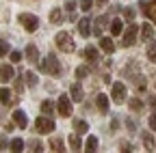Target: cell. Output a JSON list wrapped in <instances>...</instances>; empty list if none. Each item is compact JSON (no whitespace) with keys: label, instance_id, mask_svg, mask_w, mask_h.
I'll list each match as a JSON object with an SVG mask.
<instances>
[{"label":"cell","instance_id":"cell-1","mask_svg":"<svg viewBox=\"0 0 156 153\" xmlns=\"http://www.w3.org/2000/svg\"><path fill=\"white\" fill-rule=\"evenodd\" d=\"M39 69H41L44 73H52V75H58V73H61V65H58V61H56L54 54H48L46 61L39 65Z\"/></svg>","mask_w":156,"mask_h":153},{"label":"cell","instance_id":"cell-2","mask_svg":"<svg viewBox=\"0 0 156 153\" xmlns=\"http://www.w3.org/2000/svg\"><path fill=\"white\" fill-rule=\"evenodd\" d=\"M54 43H56V48L58 50H63V52H74V39H72V35L69 32H58L56 37H54Z\"/></svg>","mask_w":156,"mask_h":153},{"label":"cell","instance_id":"cell-3","mask_svg":"<svg viewBox=\"0 0 156 153\" xmlns=\"http://www.w3.org/2000/svg\"><path fill=\"white\" fill-rule=\"evenodd\" d=\"M20 24H22L28 32H35L39 28V20L35 15H30V13H22V15H20Z\"/></svg>","mask_w":156,"mask_h":153},{"label":"cell","instance_id":"cell-4","mask_svg":"<svg viewBox=\"0 0 156 153\" xmlns=\"http://www.w3.org/2000/svg\"><path fill=\"white\" fill-rule=\"evenodd\" d=\"M136 35H139V26H134V24L130 22V26H128L126 32H124V41H122V45H124V48H130V45L136 41Z\"/></svg>","mask_w":156,"mask_h":153},{"label":"cell","instance_id":"cell-5","mask_svg":"<svg viewBox=\"0 0 156 153\" xmlns=\"http://www.w3.org/2000/svg\"><path fill=\"white\" fill-rule=\"evenodd\" d=\"M35 127H37L39 134H48V131H54V121L50 117H39L35 121Z\"/></svg>","mask_w":156,"mask_h":153},{"label":"cell","instance_id":"cell-6","mask_svg":"<svg viewBox=\"0 0 156 153\" xmlns=\"http://www.w3.org/2000/svg\"><path fill=\"white\" fill-rule=\"evenodd\" d=\"M111 95H113L115 104H124V101H126V86H124L122 82H115L113 88H111Z\"/></svg>","mask_w":156,"mask_h":153},{"label":"cell","instance_id":"cell-7","mask_svg":"<svg viewBox=\"0 0 156 153\" xmlns=\"http://www.w3.org/2000/svg\"><path fill=\"white\" fill-rule=\"evenodd\" d=\"M56 108H58V114L61 117H69L72 114V99L69 97H58V104H56Z\"/></svg>","mask_w":156,"mask_h":153},{"label":"cell","instance_id":"cell-8","mask_svg":"<svg viewBox=\"0 0 156 153\" xmlns=\"http://www.w3.org/2000/svg\"><path fill=\"white\" fill-rule=\"evenodd\" d=\"M13 121H15V125H17L20 129H26V127H28V119H26V114H24L22 110H15V112H13Z\"/></svg>","mask_w":156,"mask_h":153},{"label":"cell","instance_id":"cell-9","mask_svg":"<svg viewBox=\"0 0 156 153\" xmlns=\"http://www.w3.org/2000/svg\"><path fill=\"white\" fill-rule=\"evenodd\" d=\"M139 7L143 9V13H145L147 17H152V20L156 22V2H152V5L147 7V0H139Z\"/></svg>","mask_w":156,"mask_h":153},{"label":"cell","instance_id":"cell-10","mask_svg":"<svg viewBox=\"0 0 156 153\" xmlns=\"http://www.w3.org/2000/svg\"><path fill=\"white\" fill-rule=\"evenodd\" d=\"M89 26H91V22H89V17H83V20L78 22V32H80V37H89V35H91Z\"/></svg>","mask_w":156,"mask_h":153},{"label":"cell","instance_id":"cell-11","mask_svg":"<svg viewBox=\"0 0 156 153\" xmlns=\"http://www.w3.org/2000/svg\"><path fill=\"white\" fill-rule=\"evenodd\" d=\"M26 58L28 63H39V52H37V45H26Z\"/></svg>","mask_w":156,"mask_h":153},{"label":"cell","instance_id":"cell-12","mask_svg":"<svg viewBox=\"0 0 156 153\" xmlns=\"http://www.w3.org/2000/svg\"><path fill=\"white\" fill-rule=\"evenodd\" d=\"M95 106H98V110H100V112H108V97L100 93V95L95 97Z\"/></svg>","mask_w":156,"mask_h":153},{"label":"cell","instance_id":"cell-13","mask_svg":"<svg viewBox=\"0 0 156 153\" xmlns=\"http://www.w3.org/2000/svg\"><path fill=\"white\" fill-rule=\"evenodd\" d=\"M69 99L83 101V88H80V84H72V88H69Z\"/></svg>","mask_w":156,"mask_h":153},{"label":"cell","instance_id":"cell-14","mask_svg":"<svg viewBox=\"0 0 156 153\" xmlns=\"http://www.w3.org/2000/svg\"><path fill=\"white\" fill-rule=\"evenodd\" d=\"M11 78H13V67L11 65H2V67H0V80L9 82Z\"/></svg>","mask_w":156,"mask_h":153},{"label":"cell","instance_id":"cell-15","mask_svg":"<svg viewBox=\"0 0 156 153\" xmlns=\"http://www.w3.org/2000/svg\"><path fill=\"white\" fill-rule=\"evenodd\" d=\"M83 56L87 61H91V63H98V48H93V45H89L85 52H83Z\"/></svg>","mask_w":156,"mask_h":153},{"label":"cell","instance_id":"cell-16","mask_svg":"<svg viewBox=\"0 0 156 153\" xmlns=\"http://www.w3.org/2000/svg\"><path fill=\"white\" fill-rule=\"evenodd\" d=\"M152 37H154V28H152L150 24H143V26H141V39H143V41H150Z\"/></svg>","mask_w":156,"mask_h":153},{"label":"cell","instance_id":"cell-17","mask_svg":"<svg viewBox=\"0 0 156 153\" xmlns=\"http://www.w3.org/2000/svg\"><path fill=\"white\" fill-rule=\"evenodd\" d=\"M100 48L106 52V54H113L115 45H113V39H108V37H102V41H100Z\"/></svg>","mask_w":156,"mask_h":153},{"label":"cell","instance_id":"cell-18","mask_svg":"<svg viewBox=\"0 0 156 153\" xmlns=\"http://www.w3.org/2000/svg\"><path fill=\"white\" fill-rule=\"evenodd\" d=\"M67 142H69L72 151H80V136H78V134H72V136L67 138Z\"/></svg>","mask_w":156,"mask_h":153},{"label":"cell","instance_id":"cell-19","mask_svg":"<svg viewBox=\"0 0 156 153\" xmlns=\"http://www.w3.org/2000/svg\"><path fill=\"white\" fill-rule=\"evenodd\" d=\"M85 151H89V153L98 151V138H95V136H89V138H87V142H85Z\"/></svg>","mask_w":156,"mask_h":153},{"label":"cell","instance_id":"cell-20","mask_svg":"<svg viewBox=\"0 0 156 153\" xmlns=\"http://www.w3.org/2000/svg\"><path fill=\"white\" fill-rule=\"evenodd\" d=\"M50 22H52V24L63 22V11H61V9H52V11H50Z\"/></svg>","mask_w":156,"mask_h":153},{"label":"cell","instance_id":"cell-21","mask_svg":"<svg viewBox=\"0 0 156 153\" xmlns=\"http://www.w3.org/2000/svg\"><path fill=\"white\" fill-rule=\"evenodd\" d=\"M122 30H124V28H122V20H117V17H115V20L111 22V32H113L115 37H119Z\"/></svg>","mask_w":156,"mask_h":153},{"label":"cell","instance_id":"cell-22","mask_svg":"<svg viewBox=\"0 0 156 153\" xmlns=\"http://www.w3.org/2000/svg\"><path fill=\"white\" fill-rule=\"evenodd\" d=\"M106 22H108L106 15H102V17H98V20H95V35H102V26H106Z\"/></svg>","mask_w":156,"mask_h":153},{"label":"cell","instance_id":"cell-23","mask_svg":"<svg viewBox=\"0 0 156 153\" xmlns=\"http://www.w3.org/2000/svg\"><path fill=\"white\" fill-rule=\"evenodd\" d=\"M22 149H24V140H22V138H13V140H11V151H13V153H20Z\"/></svg>","mask_w":156,"mask_h":153},{"label":"cell","instance_id":"cell-24","mask_svg":"<svg viewBox=\"0 0 156 153\" xmlns=\"http://www.w3.org/2000/svg\"><path fill=\"white\" fill-rule=\"evenodd\" d=\"M150 43V41H147ZM147 58H150V63H156V41H152L150 45H147Z\"/></svg>","mask_w":156,"mask_h":153},{"label":"cell","instance_id":"cell-25","mask_svg":"<svg viewBox=\"0 0 156 153\" xmlns=\"http://www.w3.org/2000/svg\"><path fill=\"white\" fill-rule=\"evenodd\" d=\"M74 129L83 134V131H87V129H89V125H87V121H83V119H76V121H74Z\"/></svg>","mask_w":156,"mask_h":153},{"label":"cell","instance_id":"cell-26","mask_svg":"<svg viewBox=\"0 0 156 153\" xmlns=\"http://www.w3.org/2000/svg\"><path fill=\"white\" fill-rule=\"evenodd\" d=\"M24 82H26L28 86H35V84H37V75H35L33 71H26V73H24Z\"/></svg>","mask_w":156,"mask_h":153},{"label":"cell","instance_id":"cell-27","mask_svg":"<svg viewBox=\"0 0 156 153\" xmlns=\"http://www.w3.org/2000/svg\"><path fill=\"white\" fill-rule=\"evenodd\" d=\"M0 101H2V104H11V91L9 88H0Z\"/></svg>","mask_w":156,"mask_h":153},{"label":"cell","instance_id":"cell-28","mask_svg":"<svg viewBox=\"0 0 156 153\" xmlns=\"http://www.w3.org/2000/svg\"><path fill=\"white\" fill-rule=\"evenodd\" d=\"M50 149L52 151H63V140L61 138H52L50 140Z\"/></svg>","mask_w":156,"mask_h":153},{"label":"cell","instance_id":"cell-29","mask_svg":"<svg viewBox=\"0 0 156 153\" xmlns=\"http://www.w3.org/2000/svg\"><path fill=\"white\" fill-rule=\"evenodd\" d=\"M89 73H91L89 67H78V69H76V78H78V80H80V78H87Z\"/></svg>","mask_w":156,"mask_h":153},{"label":"cell","instance_id":"cell-30","mask_svg":"<svg viewBox=\"0 0 156 153\" xmlns=\"http://www.w3.org/2000/svg\"><path fill=\"white\" fill-rule=\"evenodd\" d=\"M52 110H54V104H52V101H48V99L41 101V112H44V114H50Z\"/></svg>","mask_w":156,"mask_h":153},{"label":"cell","instance_id":"cell-31","mask_svg":"<svg viewBox=\"0 0 156 153\" xmlns=\"http://www.w3.org/2000/svg\"><path fill=\"white\" fill-rule=\"evenodd\" d=\"M143 145H145V149H152V147H154V138H152V134H143Z\"/></svg>","mask_w":156,"mask_h":153},{"label":"cell","instance_id":"cell-32","mask_svg":"<svg viewBox=\"0 0 156 153\" xmlns=\"http://www.w3.org/2000/svg\"><path fill=\"white\" fill-rule=\"evenodd\" d=\"M141 108H143V101H141V99H132V101H130V110H134V112H139Z\"/></svg>","mask_w":156,"mask_h":153},{"label":"cell","instance_id":"cell-33","mask_svg":"<svg viewBox=\"0 0 156 153\" xmlns=\"http://www.w3.org/2000/svg\"><path fill=\"white\" fill-rule=\"evenodd\" d=\"M91 7H93V0H80V9L83 11H89Z\"/></svg>","mask_w":156,"mask_h":153},{"label":"cell","instance_id":"cell-34","mask_svg":"<svg viewBox=\"0 0 156 153\" xmlns=\"http://www.w3.org/2000/svg\"><path fill=\"white\" fill-rule=\"evenodd\" d=\"M9 52V43L7 41H0V56H5Z\"/></svg>","mask_w":156,"mask_h":153},{"label":"cell","instance_id":"cell-35","mask_svg":"<svg viewBox=\"0 0 156 153\" xmlns=\"http://www.w3.org/2000/svg\"><path fill=\"white\" fill-rule=\"evenodd\" d=\"M124 11H126V20L132 22V20H134V11H132V9H124Z\"/></svg>","mask_w":156,"mask_h":153},{"label":"cell","instance_id":"cell-36","mask_svg":"<svg viewBox=\"0 0 156 153\" xmlns=\"http://www.w3.org/2000/svg\"><path fill=\"white\" fill-rule=\"evenodd\" d=\"M30 147H33V151H44V147L39 145L37 140H30Z\"/></svg>","mask_w":156,"mask_h":153},{"label":"cell","instance_id":"cell-37","mask_svg":"<svg viewBox=\"0 0 156 153\" xmlns=\"http://www.w3.org/2000/svg\"><path fill=\"white\" fill-rule=\"evenodd\" d=\"M150 129H154V131H156V112L150 117Z\"/></svg>","mask_w":156,"mask_h":153},{"label":"cell","instance_id":"cell-38","mask_svg":"<svg viewBox=\"0 0 156 153\" xmlns=\"http://www.w3.org/2000/svg\"><path fill=\"white\" fill-rule=\"evenodd\" d=\"M20 58H22V54H20V52H11V61L13 63H17Z\"/></svg>","mask_w":156,"mask_h":153},{"label":"cell","instance_id":"cell-39","mask_svg":"<svg viewBox=\"0 0 156 153\" xmlns=\"http://www.w3.org/2000/svg\"><path fill=\"white\" fill-rule=\"evenodd\" d=\"M126 125H128V129H130V131H134V129H136V125H134V121H132V119H128V121H126Z\"/></svg>","mask_w":156,"mask_h":153},{"label":"cell","instance_id":"cell-40","mask_svg":"<svg viewBox=\"0 0 156 153\" xmlns=\"http://www.w3.org/2000/svg\"><path fill=\"white\" fill-rule=\"evenodd\" d=\"M7 149V138L2 136V138H0V151H5Z\"/></svg>","mask_w":156,"mask_h":153},{"label":"cell","instance_id":"cell-41","mask_svg":"<svg viewBox=\"0 0 156 153\" xmlns=\"http://www.w3.org/2000/svg\"><path fill=\"white\" fill-rule=\"evenodd\" d=\"M74 7H76V2H74V0H67V5H65V9H67V11H72Z\"/></svg>","mask_w":156,"mask_h":153},{"label":"cell","instance_id":"cell-42","mask_svg":"<svg viewBox=\"0 0 156 153\" xmlns=\"http://www.w3.org/2000/svg\"><path fill=\"white\" fill-rule=\"evenodd\" d=\"M117 127H119V121L113 119V121H111V129H117Z\"/></svg>","mask_w":156,"mask_h":153},{"label":"cell","instance_id":"cell-43","mask_svg":"<svg viewBox=\"0 0 156 153\" xmlns=\"http://www.w3.org/2000/svg\"><path fill=\"white\" fill-rule=\"evenodd\" d=\"M108 2V0H98V5H106Z\"/></svg>","mask_w":156,"mask_h":153},{"label":"cell","instance_id":"cell-44","mask_svg":"<svg viewBox=\"0 0 156 153\" xmlns=\"http://www.w3.org/2000/svg\"><path fill=\"white\" fill-rule=\"evenodd\" d=\"M152 106H154V108H156V97H152Z\"/></svg>","mask_w":156,"mask_h":153}]
</instances>
